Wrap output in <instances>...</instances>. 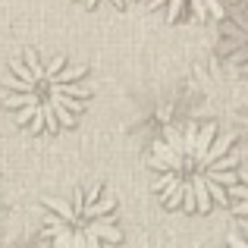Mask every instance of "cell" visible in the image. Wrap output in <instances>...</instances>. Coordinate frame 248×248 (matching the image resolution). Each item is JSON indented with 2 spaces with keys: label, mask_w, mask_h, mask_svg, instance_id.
<instances>
[{
  "label": "cell",
  "mask_w": 248,
  "mask_h": 248,
  "mask_svg": "<svg viewBox=\"0 0 248 248\" xmlns=\"http://www.w3.org/2000/svg\"><path fill=\"white\" fill-rule=\"evenodd\" d=\"M239 148L236 135H226L217 123L186 120L173 123L151 145L154 195L167 211L211 214L217 204H226V195L239 179Z\"/></svg>",
  "instance_id": "6da1fadb"
},
{
  "label": "cell",
  "mask_w": 248,
  "mask_h": 248,
  "mask_svg": "<svg viewBox=\"0 0 248 248\" xmlns=\"http://www.w3.org/2000/svg\"><path fill=\"white\" fill-rule=\"evenodd\" d=\"M91 94L88 66L69 54L22 50L0 79V101L19 129L29 135H57L79 123Z\"/></svg>",
  "instance_id": "7a4b0ae2"
},
{
  "label": "cell",
  "mask_w": 248,
  "mask_h": 248,
  "mask_svg": "<svg viewBox=\"0 0 248 248\" xmlns=\"http://www.w3.org/2000/svg\"><path fill=\"white\" fill-rule=\"evenodd\" d=\"M44 242L50 248H110L123 242L116 195L107 186H79L41 198Z\"/></svg>",
  "instance_id": "3957f363"
},
{
  "label": "cell",
  "mask_w": 248,
  "mask_h": 248,
  "mask_svg": "<svg viewBox=\"0 0 248 248\" xmlns=\"http://www.w3.org/2000/svg\"><path fill=\"white\" fill-rule=\"evenodd\" d=\"M217 57L232 76L248 79V0L230 6L217 29Z\"/></svg>",
  "instance_id": "277c9868"
},
{
  "label": "cell",
  "mask_w": 248,
  "mask_h": 248,
  "mask_svg": "<svg viewBox=\"0 0 248 248\" xmlns=\"http://www.w3.org/2000/svg\"><path fill=\"white\" fill-rule=\"evenodd\" d=\"M236 3L239 0H148V6L167 22H207V19L220 22Z\"/></svg>",
  "instance_id": "5b68a950"
},
{
  "label": "cell",
  "mask_w": 248,
  "mask_h": 248,
  "mask_svg": "<svg viewBox=\"0 0 248 248\" xmlns=\"http://www.w3.org/2000/svg\"><path fill=\"white\" fill-rule=\"evenodd\" d=\"M226 204L236 214V220H242L248 230V164H242V170H239V179L230 188V195H226Z\"/></svg>",
  "instance_id": "8992f818"
},
{
  "label": "cell",
  "mask_w": 248,
  "mask_h": 248,
  "mask_svg": "<svg viewBox=\"0 0 248 248\" xmlns=\"http://www.w3.org/2000/svg\"><path fill=\"white\" fill-rule=\"evenodd\" d=\"M85 10H97V6H113V10H126L132 0H79Z\"/></svg>",
  "instance_id": "52a82bcc"
},
{
  "label": "cell",
  "mask_w": 248,
  "mask_h": 248,
  "mask_svg": "<svg viewBox=\"0 0 248 248\" xmlns=\"http://www.w3.org/2000/svg\"><path fill=\"white\" fill-rule=\"evenodd\" d=\"M223 248H248V230H230Z\"/></svg>",
  "instance_id": "ba28073f"
},
{
  "label": "cell",
  "mask_w": 248,
  "mask_h": 248,
  "mask_svg": "<svg viewBox=\"0 0 248 248\" xmlns=\"http://www.w3.org/2000/svg\"><path fill=\"white\" fill-rule=\"evenodd\" d=\"M0 248H6V245H3V242H0Z\"/></svg>",
  "instance_id": "9c48e42d"
}]
</instances>
